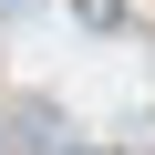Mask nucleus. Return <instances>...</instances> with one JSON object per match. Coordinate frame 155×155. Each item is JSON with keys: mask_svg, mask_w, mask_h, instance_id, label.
<instances>
[{"mask_svg": "<svg viewBox=\"0 0 155 155\" xmlns=\"http://www.w3.org/2000/svg\"><path fill=\"white\" fill-rule=\"evenodd\" d=\"M83 11V31H124V0H72Z\"/></svg>", "mask_w": 155, "mask_h": 155, "instance_id": "f257e3e1", "label": "nucleus"}, {"mask_svg": "<svg viewBox=\"0 0 155 155\" xmlns=\"http://www.w3.org/2000/svg\"><path fill=\"white\" fill-rule=\"evenodd\" d=\"M0 155H11V134H0Z\"/></svg>", "mask_w": 155, "mask_h": 155, "instance_id": "f03ea898", "label": "nucleus"}]
</instances>
